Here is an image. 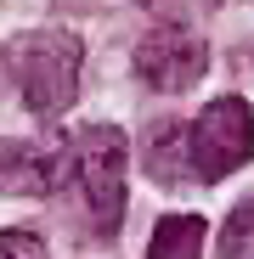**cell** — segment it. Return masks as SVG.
I'll return each instance as SVG.
<instances>
[{
    "instance_id": "obj_4",
    "label": "cell",
    "mask_w": 254,
    "mask_h": 259,
    "mask_svg": "<svg viewBox=\"0 0 254 259\" xmlns=\"http://www.w3.org/2000/svg\"><path fill=\"white\" fill-rule=\"evenodd\" d=\"M136 68L153 91H187L203 73V39L187 28H153L136 46Z\"/></svg>"
},
{
    "instance_id": "obj_8",
    "label": "cell",
    "mask_w": 254,
    "mask_h": 259,
    "mask_svg": "<svg viewBox=\"0 0 254 259\" xmlns=\"http://www.w3.org/2000/svg\"><path fill=\"white\" fill-rule=\"evenodd\" d=\"M6 259H46V248H40V237H28V231H6Z\"/></svg>"
},
{
    "instance_id": "obj_1",
    "label": "cell",
    "mask_w": 254,
    "mask_h": 259,
    "mask_svg": "<svg viewBox=\"0 0 254 259\" xmlns=\"http://www.w3.org/2000/svg\"><path fill=\"white\" fill-rule=\"evenodd\" d=\"M74 73H79V39L74 34H28L23 46H12V79L34 113L68 107Z\"/></svg>"
},
{
    "instance_id": "obj_6",
    "label": "cell",
    "mask_w": 254,
    "mask_h": 259,
    "mask_svg": "<svg viewBox=\"0 0 254 259\" xmlns=\"http://www.w3.org/2000/svg\"><path fill=\"white\" fill-rule=\"evenodd\" d=\"M12 158V169H6V186L12 192H46L57 175H62V152H34V147H12L6 152Z\"/></svg>"
},
{
    "instance_id": "obj_2",
    "label": "cell",
    "mask_w": 254,
    "mask_h": 259,
    "mask_svg": "<svg viewBox=\"0 0 254 259\" xmlns=\"http://www.w3.org/2000/svg\"><path fill=\"white\" fill-rule=\"evenodd\" d=\"M248 147H254V113L237 96H221V102H209L198 113V124H192V169L203 181L232 175L248 158Z\"/></svg>"
},
{
    "instance_id": "obj_7",
    "label": "cell",
    "mask_w": 254,
    "mask_h": 259,
    "mask_svg": "<svg viewBox=\"0 0 254 259\" xmlns=\"http://www.w3.org/2000/svg\"><path fill=\"white\" fill-rule=\"evenodd\" d=\"M221 259H254V197L237 203V214L221 231Z\"/></svg>"
},
{
    "instance_id": "obj_5",
    "label": "cell",
    "mask_w": 254,
    "mask_h": 259,
    "mask_svg": "<svg viewBox=\"0 0 254 259\" xmlns=\"http://www.w3.org/2000/svg\"><path fill=\"white\" fill-rule=\"evenodd\" d=\"M198 248H203V220L198 214H164L153 226L147 259H198Z\"/></svg>"
},
{
    "instance_id": "obj_3",
    "label": "cell",
    "mask_w": 254,
    "mask_h": 259,
    "mask_svg": "<svg viewBox=\"0 0 254 259\" xmlns=\"http://www.w3.org/2000/svg\"><path fill=\"white\" fill-rule=\"evenodd\" d=\"M79 186H85V203H91L96 226H119L124 214V136L107 124L85 130L79 136Z\"/></svg>"
}]
</instances>
